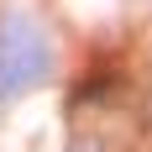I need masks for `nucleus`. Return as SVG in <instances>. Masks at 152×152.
Masks as SVG:
<instances>
[{
    "mask_svg": "<svg viewBox=\"0 0 152 152\" xmlns=\"http://www.w3.org/2000/svg\"><path fill=\"white\" fill-rule=\"evenodd\" d=\"M53 79V42L21 11H0V100L37 89Z\"/></svg>",
    "mask_w": 152,
    "mask_h": 152,
    "instance_id": "obj_1",
    "label": "nucleus"
}]
</instances>
